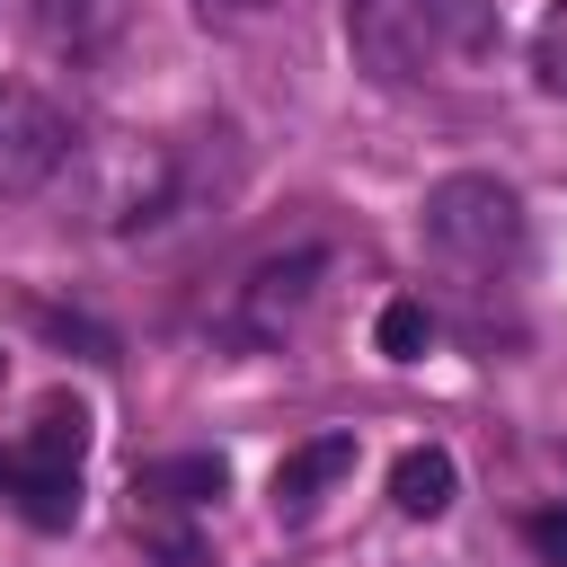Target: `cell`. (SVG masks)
<instances>
[{"label": "cell", "mask_w": 567, "mask_h": 567, "mask_svg": "<svg viewBox=\"0 0 567 567\" xmlns=\"http://www.w3.org/2000/svg\"><path fill=\"white\" fill-rule=\"evenodd\" d=\"M346 44L381 89H408L452 62H478L496 44V9L487 0H346Z\"/></svg>", "instance_id": "1"}, {"label": "cell", "mask_w": 567, "mask_h": 567, "mask_svg": "<svg viewBox=\"0 0 567 567\" xmlns=\"http://www.w3.org/2000/svg\"><path fill=\"white\" fill-rule=\"evenodd\" d=\"M425 248L461 275H505L523 257V204L505 177L487 168H461L443 186H425Z\"/></svg>", "instance_id": "2"}, {"label": "cell", "mask_w": 567, "mask_h": 567, "mask_svg": "<svg viewBox=\"0 0 567 567\" xmlns=\"http://www.w3.org/2000/svg\"><path fill=\"white\" fill-rule=\"evenodd\" d=\"M71 115L44 97V89H27V80H0V195H35L44 177H62V159H71Z\"/></svg>", "instance_id": "3"}, {"label": "cell", "mask_w": 567, "mask_h": 567, "mask_svg": "<svg viewBox=\"0 0 567 567\" xmlns=\"http://www.w3.org/2000/svg\"><path fill=\"white\" fill-rule=\"evenodd\" d=\"M319 275H328V248H284V257H266V266L239 284V328H248V337H284V328L310 310Z\"/></svg>", "instance_id": "4"}, {"label": "cell", "mask_w": 567, "mask_h": 567, "mask_svg": "<svg viewBox=\"0 0 567 567\" xmlns=\"http://www.w3.org/2000/svg\"><path fill=\"white\" fill-rule=\"evenodd\" d=\"M0 505H18L35 532H71V523H80V470L27 461V452L9 443V452H0Z\"/></svg>", "instance_id": "5"}, {"label": "cell", "mask_w": 567, "mask_h": 567, "mask_svg": "<svg viewBox=\"0 0 567 567\" xmlns=\"http://www.w3.org/2000/svg\"><path fill=\"white\" fill-rule=\"evenodd\" d=\"M337 478H354V434H310V443H292V452L275 461L266 496H275V514H310Z\"/></svg>", "instance_id": "6"}, {"label": "cell", "mask_w": 567, "mask_h": 567, "mask_svg": "<svg viewBox=\"0 0 567 567\" xmlns=\"http://www.w3.org/2000/svg\"><path fill=\"white\" fill-rule=\"evenodd\" d=\"M452 487H461V470H452L443 443H408V452L390 461V505L416 514V523H434V514L452 505Z\"/></svg>", "instance_id": "7"}, {"label": "cell", "mask_w": 567, "mask_h": 567, "mask_svg": "<svg viewBox=\"0 0 567 567\" xmlns=\"http://www.w3.org/2000/svg\"><path fill=\"white\" fill-rule=\"evenodd\" d=\"M221 487H230V461H221V452H186V461L133 470V496H168V505H213Z\"/></svg>", "instance_id": "8"}, {"label": "cell", "mask_w": 567, "mask_h": 567, "mask_svg": "<svg viewBox=\"0 0 567 567\" xmlns=\"http://www.w3.org/2000/svg\"><path fill=\"white\" fill-rule=\"evenodd\" d=\"M18 452H27V461H53V470H80V452H89V408H80V399H44L35 425L18 434Z\"/></svg>", "instance_id": "9"}, {"label": "cell", "mask_w": 567, "mask_h": 567, "mask_svg": "<svg viewBox=\"0 0 567 567\" xmlns=\"http://www.w3.org/2000/svg\"><path fill=\"white\" fill-rule=\"evenodd\" d=\"M372 346H381L390 363H416V354L434 346V310H425V301H408V292H399V301H381V319H372Z\"/></svg>", "instance_id": "10"}, {"label": "cell", "mask_w": 567, "mask_h": 567, "mask_svg": "<svg viewBox=\"0 0 567 567\" xmlns=\"http://www.w3.org/2000/svg\"><path fill=\"white\" fill-rule=\"evenodd\" d=\"M532 80H540L549 97H567V0H549L540 27H532Z\"/></svg>", "instance_id": "11"}, {"label": "cell", "mask_w": 567, "mask_h": 567, "mask_svg": "<svg viewBox=\"0 0 567 567\" xmlns=\"http://www.w3.org/2000/svg\"><path fill=\"white\" fill-rule=\"evenodd\" d=\"M532 549H540L549 567H567V505H549V514H532Z\"/></svg>", "instance_id": "12"}, {"label": "cell", "mask_w": 567, "mask_h": 567, "mask_svg": "<svg viewBox=\"0 0 567 567\" xmlns=\"http://www.w3.org/2000/svg\"><path fill=\"white\" fill-rule=\"evenodd\" d=\"M213 9H275V0H213Z\"/></svg>", "instance_id": "13"}]
</instances>
